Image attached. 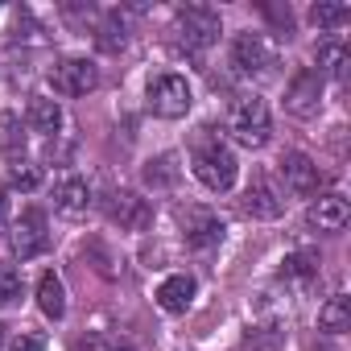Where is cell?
<instances>
[{
    "instance_id": "obj_1",
    "label": "cell",
    "mask_w": 351,
    "mask_h": 351,
    "mask_svg": "<svg viewBox=\"0 0 351 351\" xmlns=\"http://www.w3.org/2000/svg\"><path fill=\"white\" fill-rule=\"evenodd\" d=\"M191 161H195V178H199L207 191L223 195V191H232V186H236V173H240L236 153L223 145V136H219L215 128H203V132L195 136Z\"/></svg>"
},
{
    "instance_id": "obj_2",
    "label": "cell",
    "mask_w": 351,
    "mask_h": 351,
    "mask_svg": "<svg viewBox=\"0 0 351 351\" xmlns=\"http://www.w3.org/2000/svg\"><path fill=\"white\" fill-rule=\"evenodd\" d=\"M228 128L236 132V141H240V145H248V149H261V145L269 141V132H273L269 104H265L261 95H240V99L232 104Z\"/></svg>"
},
{
    "instance_id": "obj_3",
    "label": "cell",
    "mask_w": 351,
    "mask_h": 351,
    "mask_svg": "<svg viewBox=\"0 0 351 351\" xmlns=\"http://www.w3.org/2000/svg\"><path fill=\"white\" fill-rule=\"evenodd\" d=\"M149 112L161 120H178L191 112V83L182 75H157L149 79Z\"/></svg>"
},
{
    "instance_id": "obj_4",
    "label": "cell",
    "mask_w": 351,
    "mask_h": 351,
    "mask_svg": "<svg viewBox=\"0 0 351 351\" xmlns=\"http://www.w3.org/2000/svg\"><path fill=\"white\" fill-rule=\"evenodd\" d=\"M173 21H178V34L191 50H207L219 38V13L211 5H186L173 13Z\"/></svg>"
},
{
    "instance_id": "obj_5",
    "label": "cell",
    "mask_w": 351,
    "mask_h": 351,
    "mask_svg": "<svg viewBox=\"0 0 351 351\" xmlns=\"http://www.w3.org/2000/svg\"><path fill=\"white\" fill-rule=\"evenodd\" d=\"M50 248V232H46V211L38 207H25L21 219L13 223V252L17 261H34Z\"/></svg>"
},
{
    "instance_id": "obj_6",
    "label": "cell",
    "mask_w": 351,
    "mask_h": 351,
    "mask_svg": "<svg viewBox=\"0 0 351 351\" xmlns=\"http://www.w3.org/2000/svg\"><path fill=\"white\" fill-rule=\"evenodd\" d=\"M50 83H54V91L58 95H87V91H95L99 87V71H95V62H87V58H62L54 71H50Z\"/></svg>"
},
{
    "instance_id": "obj_7",
    "label": "cell",
    "mask_w": 351,
    "mask_h": 351,
    "mask_svg": "<svg viewBox=\"0 0 351 351\" xmlns=\"http://www.w3.org/2000/svg\"><path fill=\"white\" fill-rule=\"evenodd\" d=\"M178 223H182V240L191 244V248H211V244H219L223 240V219L215 215V211H207V207H182L178 211Z\"/></svg>"
},
{
    "instance_id": "obj_8",
    "label": "cell",
    "mask_w": 351,
    "mask_h": 351,
    "mask_svg": "<svg viewBox=\"0 0 351 351\" xmlns=\"http://www.w3.org/2000/svg\"><path fill=\"white\" fill-rule=\"evenodd\" d=\"M232 62L244 71V75H269L277 66V50L261 38V34H240L232 42Z\"/></svg>"
},
{
    "instance_id": "obj_9",
    "label": "cell",
    "mask_w": 351,
    "mask_h": 351,
    "mask_svg": "<svg viewBox=\"0 0 351 351\" xmlns=\"http://www.w3.org/2000/svg\"><path fill=\"white\" fill-rule=\"evenodd\" d=\"M318 104H322V75H318L314 66H302V71L293 75L289 91H285V108L306 120V116L318 112Z\"/></svg>"
},
{
    "instance_id": "obj_10",
    "label": "cell",
    "mask_w": 351,
    "mask_h": 351,
    "mask_svg": "<svg viewBox=\"0 0 351 351\" xmlns=\"http://www.w3.org/2000/svg\"><path fill=\"white\" fill-rule=\"evenodd\" d=\"M108 219L120 223L124 232H141V228H149L153 207H149L136 191H112V195H108Z\"/></svg>"
},
{
    "instance_id": "obj_11",
    "label": "cell",
    "mask_w": 351,
    "mask_h": 351,
    "mask_svg": "<svg viewBox=\"0 0 351 351\" xmlns=\"http://www.w3.org/2000/svg\"><path fill=\"white\" fill-rule=\"evenodd\" d=\"M240 211L252 215V219H277L285 211V199L277 195V186L265 178V173H256L248 182V191H244V199H240Z\"/></svg>"
},
{
    "instance_id": "obj_12",
    "label": "cell",
    "mask_w": 351,
    "mask_h": 351,
    "mask_svg": "<svg viewBox=\"0 0 351 351\" xmlns=\"http://www.w3.org/2000/svg\"><path fill=\"white\" fill-rule=\"evenodd\" d=\"M281 173H285V186H289L293 195H302V199L314 195L318 182H322L314 157H306V153H285V157H281Z\"/></svg>"
},
{
    "instance_id": "obj_13",
    "label": "cell",
    "mask_w": 351,
    "mask_h": 351,
    "mask_svg": "<svg viewBox=\"0 0 351 351\" xmlns=\"http://www.w3.org/2000/svg\"><path fill=\"white\" fill-rule=\"evenodd\" d=\"M195 277L191 273H173V277H165L161 285H157V306L165 310V314H186L191 310V302H195Z\"/></svg>"
},
{
    "instance_id": "obj_14",
    "label": "cell",
    "mask_w": 351,
    "mask_h": 351,
    "mask_svg": "<svg viewBox=\"0 0 351 351\" xmlns=\"http://www.w3.org/2000/svg\"><path fill=\"white\" fill-rule=\"evenodd\" d=\"M306 219H310V228H318V232H343L347 219H351V207H347L343 195H322L318 203H310Z\"/></svg>"
},
{
    "instance_id": "obj_15",
    "label": "cell",
    "mask_w": 351,
    "mask_h": 351,
    "mask_svg": "<svg viewBox=\"0 0 351 351\" xmlns=\"http://www.w3.org/2000/svg\"><path fill=\"white\" fill-rule=\"evenodd\" d=\"M54 207H58V215H66V219H83L87 207H91L87 182H83V178H62L58 191H54Z\"/></svg>"
},
{
    "instance_id": "obj_16",
    "label": "cell",
    "mask_w": 351,
    "mask_h": 351,
    "mask_svg": "<svg viewBox=\"0 0 351 351\" xmlns=\"http://www.w3.org/2000/svg\"><path fill=\"white\" fill-rule=\"evenodd\" d=\"M25 120H29V128H34V132L54 136V132L62 128V108H58L54 99H46V95H34V99H29V108H25Z\"/></svg>"
},
{
    "instance_id": "obj_17",
    "label": "cell",
    "mask_w": 351,
    "mask_h": 351,
    "mask_svg": "<svg viewBox=\"0 0 351 351\" xmlns=\"http://www.w3.org/2000/svg\"><path fill=\"white\" fill-rule=\"evenodd\" d=\"M38 306H42V314L54 318V322L66 314V289H62V277H58V273H46V277L38 281Z\"/></svg>"
},
{
    "instance_id": "obj_18",
    "label": "cell",
    "mask_w": 351,
    "mask_h": 351,
    "mask_svg": "<svg viewBox=\"0 0 351 351\" xmlns=\"http://www.w3.org/2000/svg\"><path fill=\"white\" fill-rule=\"evenodd\" d=\"M318 330H326V335L351 330V302H347V293H335V298L318 310Z\"/></svg>"
},
{
    "instance_id": "obj_19",
    "label": "cell",
    "mask_w": 351,
    "mask_h": 351,
    "mask_svg": "<svg viewBox=\"0 0 351 351\" xmlns=\"http://www.w3.org/2000/svg\"><path fill=\"white\" fill-rule=\"evenodd\" d=\"M0 153H5L13 165L25 161V132H21V120L13 112H0Z\"/></svg>"
},
{
    "instance_id": "obj_20",
    "label": "cell",
    "mask_w": 351,
    "mask_h": 351,
    "mask_svg": "<svg viewBox=\"0 0 351 351\" xmlns=\"http://www.w3.org/2000/svg\"><path fill=\"white\" fill-rule=\"evenodd\" d=\"M347 66H351V50L343 42H322L318 46V75L347 79Z\"/></svg>"
},
{
    "instance_id": "obj_21",
    "label": "cell",
    "mask_w": 351,
    "mask_h": 351,
    "mask_svg": "<svg viewBox=\"0 0 351 351\" xmlns=\"http://www.w3.org/2000/svg\"><path fill=\"white\" fill-rule=\"evenodd\" d=\"M281 347H285V330L277 322H256L244 335V351H281Z\"/></svg>"
},
{
    "instance_id": "obj_22",
    "label": "cell",
    "mask_w": 351,
    "mask_h": 351,
    "mask_svg": "<svg viewBox=\"0 0 351 351\" xmlns=\"http://www.w3.org/2000/svg\"><path fill=\"white\" fill-rule=\"evenodd\" d=\"M281 277H289V281H314L318 277V252H289L281 261Z\"/></svg>"
},
{
    "instance_id": "obj_23",
    "label": "cell",
    "mask_w": 351,
    "mask_h": 351,
    "mask_svg": "<svg viewBox=\"0 0 351 351\" xmlns=\"http://www.w3.org/2000/svg\"><path fill=\"white\" fill-rule=\"evenodd\" d=\"M124 42H128L124 17H120V13H104V21H99V46H104L108 54H116V50H124Z\"/></svg>"
},
{
    "instance_id": "obj_24",
    "label": "cell",
    "mask_w": 351,
    "mask_h": 351,
    "mask_svg": "<svg viewBox=\"0 0 351 351\" xmlns=\"http://www.w3.org/2000/svg\"><path fill=\"white\" fill-rule=\"evenodd\" d=\"M310 21H314L318 29H339V25L351 21V9H347V5H330V0H318V5L310 9Z\"/></svg>"
},
{
    "instance_id": "obj_25",
    "label": "cell",
    "mask_w": 351,
    "mask_h": 351,
    "mask_svg": "<svg viewBox=\"0 0 351 351\" xmlns=\"http://www.w3.org/2000/svg\"><path fill=\"white\" fill-rule=\"evenodd\" d=\"M21 298V273L13 265H0V306H13Z\"/></svg>"
},
{
    "instance_id": "obj_26",
    "label": "cell",
    "mask_w": 351,
    "mask_h": 351,
    "mask_svg": "<svg viewBox=\"0 0 351 351\" xmlns=\"http://www.w3.org/2000/svg\"><path fill=\"white\" fill-rule=\"evenodd\" d=\"M13 186H21V191H38V186H42V169L29 165V161H17V165H13Z\"/></svg>"
},
{
    "instance_id": "obj_27",
    "label": "cell",
    "mask_w": 351,
    "mask_h": 351,
    "mask_svg": "<svg viewBox=\"0 0 351 351\" xmlns=\"http://www.w3.org/2000/svg\"><path fill=\"white\" fill-rule=\"evenodd\" d=\"M9 351H46V339H42V335H29V330H21V335L9 343Z\"/></svg>"
},
{
    "instance_id": "obj_28",
    "label": "cell",
    "mask_w": 351,
    "mask_h": 351,
    "mask_svg": "<svg viewBox=\"0 0 351 351\" xmlns=\"http://www.w3.org/2000/svg\"><path fill=\"white\" fill-rule=\"evenodd\" d=\"M9 236V191L0 186V240Z\"/></svg>"
},
{
    "instance_id": "obj_29",
    "label": "cell",
    "mask_w": 351,
    "mask_h": 351,
    "mask_svg": "<svg viewBox=\"0 0 351 351\" xmlns=\"http://www.w3.org/2000/svg\"><path fill=\"white\" fill-rule=\"evenodd\" d=\"M83 351H136V347H108V343L91 339V343H83Z\"/></svg>"
},
{
    "instance_id": "obj_30",
    "label": "cell",
    "mask_w": 351,
    "mask_h": 351,
    "mask_svg": "<svg viewBox=\"0 0 351 351\" xmlns=\"http://www.w3.org/2000/svg\"><path fill=\"white\" fill-rule=\"evenodd\" d=\"M0 347H5V322H0Z\"/></svg>"
}]
</instances>
